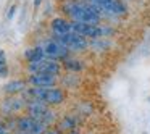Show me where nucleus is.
<instances>
[{"instance_id": "1", "label": "nucleus", "mask_w": 150, "mask_h": 134, "mask_svg": "<svg viewBox=\"0 0 150 134\" xmlns=\"http://www.w3.org/2000/svg\"><path fill=\"white\" fill-rule=\"evenodd\" d=\"M62 11L66 16V20L73 21V23L100 24L102 18H103L98 8L86 0H63Z\"/></svg>"}, {"instance_id": "2", "label": "nucleus", "mask_w": 150, "mask_h": 134, "mask_svg": "<svg viewBox=\"0 0 150 134\" xmlns=\"http://www.w3.org/2000/svg\"><path fill=\"white\" fill-rule=\"evenodd\" d=\"M52 39H55L57 42H60L69 53H78V52H84L89 47V40L86 37L79 36L74 33H68L65 36H53Z\"/></svg>"}, {"instance_id": "3", "label": "nucleus", "mask_w": 150, "mask_h": 134, "mask_svg": "<svg viewBox=\"0 0 150 134\" xmlns=\"http://www.w3.org/2000/svg\"><path fill=\"white\" fill-rule=\"evenodd\" d=\"M63 66L60 62L57 60H50V58H44L40 62H34V63H28V71L29 74H39V73H44V74H53L58 76L62 73Z\"/></svg>"}, {"instance_id": "4", "label": "nucleus", "mask_w": 150, "mask_h": 134, "mask_svg": "<svg viewBox=\"0 0 150 134\" xmlns=\"http://www.w3.org/2000/svg\"><path fill=\"white\" fill-rule=\"evenodd\" d=\"M24 108H26V100L21 95H7L0 102V113L4 115V118L16 116V113L23 111Z\"/></svg>"}, {"instance_id": "5", "label": "nucleus", "mask_w": 150, "mask_h": 134, "mask_svg": "<svg viewBox=\"0 0 150 134\" xmlns=\"http://www.w3.org/2000/svg\"><path fill=\"white\" fill-rule=\"evenodd\" d=\"M40 49L44 50L45 58L57 60V62H63V60H66L68 57H71V53H69L60 42H57L55 39H49V40H45V42H42L40 44Z\"/></svg>"}, {"instance_id": "6", "label": "nucleus", "mask_w": 150, "mask_h": 134, "mask_svg": "<svg viewBox=\"0 0 150 134\" xmlns=\"http://www.w3.org/2000/svg\"><path fill=\"white\" fill-rule=\"evenodd\" d=\"M94 7L98 8L102 16H124L127 13V7L123 0H105Z\"/></svg>"}, {"instance_id": "7", "label": "nucleus", "mask_w": 150, "mask_h": 134, "mask_svg": "<svg viewBox=\"0 0 150 134\" xmlns=\"http://www.w3.org/2000/svg\"><path fill=\"white\" fill-rule=\"evenodd\" d=\"M28 86L31 87H55L57 82H58V76L53 74H44V73H39V74H29L26 79Z\"/></svg>"}, {"instance_id": "8", "label": "nucleus", "mask_w": 150, "mask_h": 134, "mask_svg": "<svg viewBox=\"0 0 150 134\" xmlns=\"http://www.w3.org/2000/svg\"><path fill=\"white\" fill-rule=\"evenodd\" d=\"M50 29H52L53 36H65V34L71 33V21L66 18H53L50 23Z\"/></svg>"}, {"instance_id": "9", "label": "nucleus", "mask_w": 150, "mask_h": 134, "mask_svg": "<svg viewBox=\"0 0 150 134\" xmlns=\"http://www.w3.org/2000/svg\"><path fill=\"white\" fill-rule=\"evenodd\" d=\"M28 89L26 79H11L4 86V92L7 95H21Z\"/></svg>"}, {"instance_id": "10", "label": "nucleus", "mask_w": 150, "mask_h": 134, "mask_svg": "<svg viewBox=\"0 0 150 134\" xmlns=\"http://www.w3.org/2000/svg\"><path fill=\"white\" fill-rule=\"evenodd\" d=\"M37 121L34 118L28 116V115H21L16 116V128H15V134L16 133H33L34 126H36Z\"/></svg>"}, {"instance_id": "11", "label": "nucleus", "mask_w": 150, "mask_h": 134, "mask_svg": "<svg viewBox=\"0 0 150 134\" xmlns=\"http://www.w3.org/2000/svg\"><path fill=\"white\" fill-rule=\"evenodd\" d=\"M76 128H78V118H76L74 115H65V116H62L58 120V123H57V129L62 134L74 131Z\"/></svg>"}, {"instance_id": "12", "label": "nucleus", "mask_w": 150, "mask_h": 134, "mask_svg": "<svg viewBox=\"0 0 150 134\" xmlns=\"http://www.w3.org/2000/svg\"><path fill=\"white\" fill-rule=\"evenodd\" d=\"M24 58H26L28 63H34V62L44 60L45 55H44V50L40 49V45H36V47H29V49L24 50Z\"/></svg>"}, {"instance_id": "13", "label": "nucleus", "mask_w": 150, "mask_h": 134, "mask_svg": "<svg viewBox=\"0 0 150 134\" xmlns=\"http://www.w3.org/2000/svg\"><path fill=\"white\" fill-rule=\"evenodd\" d=\"M63 68L68 69V71H73V73H79L84 69V63L78 58H73V57H68L66 60H63Z\"/></svg>"}, {"instance_id": "14", "label": "nucleus", "mask_w": 150, "mask_h": 134, "mask_svg": "<svg viewBox=\"0 0 150 134\" xmlns=\"http://www.w3.org/2000/svg\"><path fill=\"white\" fill-rule=\"evenodd\" d=\"M10 74V69L7 65V55L4 50H0V78H7Z\"/></svg>"}, {"instance_id": "15", "label": "nucleus", "mask_w": 150, "mask_h": 134, "mask_svg": "<svg viewBox=\"0 0 150 134\" xmlns=\"http://www.w3.org/2000/svg\"><path fill=\"white\" fill-rule=\"evenodd\" d=\"M16 10H18V7H16V5H11V7H10V10H8V13H7V18H8V20H11V18L15 16Z\"/></svg>"}, {"instance_id": "16", "label": "nucleus", "mask_w": 150, "mask_h": 134, "mask_svg": "<svg viewBox=\"0 0 150 134\" xmlns=\"http://www.w3.org/2000/svg\"><path fill=\"white\" fill-rule=\"evenodd\" d=\"M7 131H8L7 123H5V120H4V118H0V134H5Z\"/></svg>"}, {"instance_id": "17", "label": "nucleus", "mask_w": 150, "mask_h": 134, "mask_svg": "<svg viewBox=\"0 0 150 134\" xmlns=\"http://www.w3.org/2000/svg\"><path fill=\"white\" fill-rule=\"evenodd\" d=\"M44 134H62V133H60V131L57 129V128H49V129H47Z\"/></svg>"}, {"instance_id": "18", "label": "nucleus", "mask_w": 150, "mask_h": 134, "mask_svg": "<svg viewBox=\"0 0 150 134\" xmlns=\"http://www.w3.org/2000/svg\"><path fill=\"white\" fill-rule=\"evenodd\" d=\"M42 2H44V0H34V7H36V8H39Z\"/></svg>"}, {"instance_id": "19", "label": "nucleus", "mask_w": 150, "mask_h": 134, "mask_svg": "<svg viewBox=\"0 0 150 134\" xmlns=\"http://www.w3.org/2000/svg\"><path fill=\"white\" fill-rule=\"evenodd\" d=\"M65 134H81V133L78 129H74V131H69V133H65Z\"/></svg>"}, {"instance_id": "20", "label": "nucleus", "mask_w": 150, "mask_h": 134, "mask_svg": "<svg viewBox=\"0 0 150 134\" xmlns=\"http://www.w3.org/2000/svg\"><path fill=\"white\" fill-rule=\"evenodd\" d=\"M5 134H15V133H11V131H7V133H5Z\"/></svg>"}, {"instance_id": "21", "label": "nucleus", "mask_w": 150, "mask_h": 134, "mask_svg": "<svg viewBox=\"0 0 150 134\" xmlns=\"http://www.w3.org/2000/svg\"><path fill=\"white\" fill-rule=\"evenodd\" d=\"M16 134H29V133H16Z\"/></svg>"}]
</instances>
